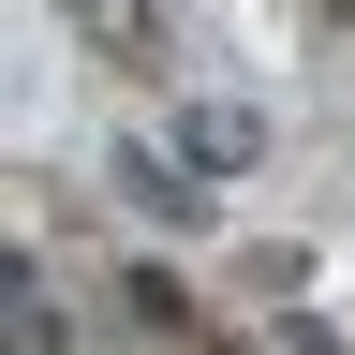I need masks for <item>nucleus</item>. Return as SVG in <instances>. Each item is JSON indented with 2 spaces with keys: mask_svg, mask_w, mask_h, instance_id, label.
<instances>
[{
  "mask_svg": "<svg viewBox=\"0 0 355 355\" xmlns=\"http://www.w3.org/2000/svg\"><path fill=\"white\" fill-rule=\"evenodd\" d=\"M0 355H311V340L207 311L178 266H148L133 237L0 163Z\"/></svg>",
  "mask_w": 355,
  "mask_h": 355,
  "instance_id": "nucleus-1",
  "label": "nucleus"
}]
</instances>
